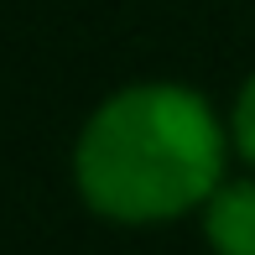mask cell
Masks as SVG:
<instances>
[{
  "label": "cell",
  "instance_id": "cell-1",
  "mask_svg": "<svg viewBox=\"0 0 255 255\" xmlns=\"http://www.w3.org/2000/svg\"><path fill=\"white\" fill-rule=\"evenodd\" d=\"M78 193L115 224H156L208 203L224 177V130L182 84L110 94L73 151Z\"/></svg>",
  "mask_w": 255,
  "mask_h": 255
},
{
  "label": "cell",
  "instance_id": "cell-2",
  "mask_svg": "<svg viewBox=\"0 0 255 255\" xmlns=\"http://www.w3.org/2000/svg\"><path fill=\"white\" fill-rule=\"evenodd\" d=\"M203 235L219 255H255V182H224L203 203Z\"/></svg>",
  "mask_w": 255,
  "mask_h": 255
},
{
  "label": "cell",
  "instance_id": "cell-3",
  "mask_svg": "<svg viewBox=\"0 0 255 255\" xmlns=\"http://www.w3.org/2000/svg\"><path fill=\"white\" fill-rule=\"evenodd\" d=\"M229 135H235V151L255 167V78L240 89V99H235V120H229Z\"/></svg>",
  "mask_w": 255,
  "mask_h": 255
}]
</instances>
